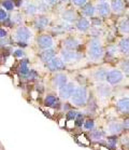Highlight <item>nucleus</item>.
Returning <instances> with one entry per match:
<instances>
[{
    "mask_svg": "<svg viewBox=\"0 0 129 150\" xmlns=\"http://www.w3.org/2000/svg\"><path fill=\"white\" fill-rule=\"evenodd\" d=\"M86 53L88 55V57L94 62H97L99 59H101L104 56L105 50L103 48L102 42L99 40L98 38H93L90 39L87 45V50Z\"/></svg>",
    "mask_w": 129,
    "mask_h": 150,
    "instance_id": "obj_1",
    "label": "nucleus"
},
{
    "mask_svg": "<svg viewBox=\"0 0 129 150\" xmlns=\"http://www.w3.org/2000/svg\"><path fill=\"white\" fill-rule=\"evenodd\" d=\"M31 37H32V31L30 30V28L24 25H18L12 34V39L18 45H27L31 40Z\"/></svg>",
    "mask_w": 129,
    "mask_h": 150,
    "instance_id": "obj_2",
    "label": "nucleus"
},
{
    "mask_svg": "<svg viewBox=\"0 0 129 150\" xmlns=\"http://www.w3.org/2000/svg\"><path fill=\"white\" fill-rule=\"evenodd\" d=\"M87 99H88V94H87V91H86L84 86H78L75 89L74 93L70 97L71 104H73L76 107L85 106L86 103H87Z\"/></svg>",
    "mask_w": 129,
    "mask_h": 150,
    "instance_id": "obj_3",
    "label": "nucleus"
},
{
    "mask_svg": "<svg viewBox=\"0 0 129 150\" xmlns=\"http://www.w3.org/2000/svg\"><path fill=\"white\" fill-rule=\"evenodd\" d=\"M36 43L38 48L45 50V49H51L54 45V39L50 34H41L36 38Z\"/></svg>",
    "mask_w": 129,
    "mask_h": 150,
    "instance_id": "obj_4",
    "label": "nucleus"
},
{
    "mask_svg": "<svg viewBox=\"0 0 129 150\" xmlns=\"http://www.w3.org/2000/svg\"><path fill=\"white\" fill-rule=\"evenodd\" d=\"M82 55L75 50H68V49H62L60 52V58L64 63H73L81 58Z\"/></svg>",
    "mask_w": 129,
    "mask_h": 150,
    "instance_id": "obj_5",
    "label": "nucleus"
},
{
    "mask_svg": "<svg viewBox=\"0 0 129 150\" xmlns=\"http://www.w3.org/2000/svg\"><path fill=\"white\" fill-rule=\"evenodd\" d=\"M96 8V16L107 18L111 15V7L109 2H97L95 4Z\"/></svg>",
    "mask_w": 129,
    "mask_h": 150,
    "instance_id": "obj_6",
    "label": "nucleus"
},
{
    "mask_svg": "<svg viewBox=\"0 0 129 150\" xmlns=\"http://www.w3.org/2000/svg\"><path fill=\"white\" fill-rule=\"evenodd\" d=\"M123 79H124V74H123L121 70L113 69V70L108 71L105 81L111 85H116V84H118V83H121V82L123 81Z\"/></svg>",
    "mask_w": 129,
    "mask_h": 150,
    "instance_id": "obj_7",
    "label": "nucleus"
},
{
    "mask_svg": "<svg viewBox=\"0 0 129 150\" xmlns=\"http://www.w3.org/2000/svg\"><path fill=\"white\" fill-rule=\"evenodd\" d=\"M78 17V13L73 8H67V9H64L60 12V18L66 23H69V24L75 23Z\"/></svg>",
    "mask_w": 129,
    "mask_h": 150,
    "instance_id": "obj_8",
    "label": "nucleus"
},
{
    "mask_svg": "<svg viewBox=\"0 0 129 150\" xmlns=\"http://www.w3.org/2000/svg\"><path fill=\"white\" fill-rule=\"evenodd\" d=\"M75 89H76V86L73 82H68L67 84H64V86L58 89V94L62 99H69L74 93Z\"/></svg>",
    "mask_w": 129,
    "mask_h": 150,
    "instance_id": "obj_9",
    "label": "nucleus"
},
{
    "mask_svg": "<svg viewBox=\"0 0 129 150\" xmlns=\"http://www.w3.org/2000/svg\"><path fill=\"white\" fill-rule=\"evenodd\" d=\"M74 27L80 33H86V31L89 30V28L92 27V23L88 20V17L82 15V16H79L78 20L75 21Z\"/></svg>",
    "mask_w": 129,
    "mask_h": 150,
    "instance_id": "obj_10",
    "label": "nucleus"
},
{
    "mask_svg": "<svg viewBox=\"0 0 129 150\" xmlns=\"http://www.w3.org/2000/svg\"><path fill=\"white\" fill-rule=\"evenodd\" d=\"M50 23H51V18L48 15H44V14H39L34 18V26L37 29H45L50 26Z\"/></svg>",
    "mask_w": 129,
    "mask_h": 150,
    "instance_id": "obj_11",
    "label": "nucleus"
},
{
    "mask_svg": "<svg viewBox=\"0 0 129 150\" xmlns=\"http://www.w3.org/2000/svg\"><path fill=\"white\" fill-rule=\"evenodd\" d=\"M64 62L60 57H54L51 61L46 63V68L50 71H60L64 69Z\"/></svg>",
    "mask_w": 129,
    "mask_h": 150,
    "instance_id": "obj_12",
    "label": "nucleus"
},
{
    "mask_svg": "<svg viewBox=\"0 0 129 150\" xmlns=\"http://www.w3.org/2000/svg\"><path fill=\"white\" fill-rule=\"evenodd\" d=\"M111 12L115 15H119V14L124 13V11L126 9V4L124 0H111Z\"/></svg>",
    "mask_w": 129,
    "mask_h": 150,
    "instance_id": "obj_13",
    "label": "nucleus"
},
{
    "mask_svg": "<svg viewBox=\"0 0 129 150\" xmlns=\"http://www.w3.org/2000/svg\"><path fill=\"white\" fill-rule=\"evenodd\" d=\"M80 45H81V41L79 40L76 37H73V36H69L62 41L64 49H68V50H75V49L79 48Z\"/></svg>",
    "mask_w": 129,
    "mask_h": 150,
    "instance_id": "obj_14",
    "label": "nucleus"
},
{
    "mask_svg": "<svg viewBox=\"0 0 129 150\" xmlns=\"http://www.w3.org/2000/svg\"><path fill=\"white\" fill-rule=\"evenodd\" d=\"M81 9V12L83 14V16H86V17H96V8H95V4H93V2H87L86 4H84Z\"/></svg>",
    "mask_w": 129,
    "mask_h": 150,
    "instance_id": "obj_15",
    "label": "nucleus"
},
{
    "mask_svg": "<svg viewBox=\"0 0 129 150\" xmlns=\"http://www.w3.org/2000/svg\"><path fill=\"white\" fill-rule=\"evenodd\" d=\"M52 83H53V86L59 89V88H61V86H64V84L68 83V77H67V75L60 74V72L56 74L52 79Z\"/></svg>",
    "mask_w": 129,
    "mask_h": 150,
    "instance_id": "obj_16",
    "label": "nucleus"
},
{
    "mask_svg": "<svg viewBox=\"0 0 129 150\" xmlns=\"http://www.w3.org/2000/svg\"><path fill=\"white\" fill-rule=\"evenodd\" d=\"M116 108L119 112L129 113V97H122L116 102Z\"/></svg>",
    "mask_w": 129,
    "mask_h": 150,
    "instance_id": "obj_17",
    "label": "nucleus"
},
{
    "mask_svg": "<svg viewBox=\"0 0 129 150\" xmlns=\"http://www.w3.org/2000/svg\"><path fill=\"white\" fill-rule=\"evenodd\" d=\"M117 48L121 53L125 55H129V36H124V37L118 41Z\"/></svg>",
    "mask_w": 129,
    "mask_h": 150,
    "instance_id": "obj_18",
    "label": "nucleus"
},
{
    "mask_svg": "<svg viewBox=\"0 0 129 150\" xmlns=\"http://www.w3.org/2000/svg\"><path fill=\"white\" fill-rule=\"evenodd\" d=\"M55 54H56V52H55L54 49H45V50H42V52L39 55V57H40L41 62H43V63L46 64V63L51 61L52 58L55 57Z\"/></svg>",
    "mask_w": 129,
    "mask_h": 150,
    "instance_id": "obj_19",
    "label": "nucleus"
},
{
    "mask_svg": "<svg viewBox=\"0 0 129 150\" xmlns=\"http://www.w3.org/2000/svg\"><path fill=\"white\" fill-rule=\"evenodd\" d=\"M118 33L122 36H129V17L126 16L125 18H123L118 23L117 26Z\"/></svg>",
    "mask_w": 129,
    "mask_h": 150,
    "instance_id": "obj_20",
    "label": "nucleus"
},
{
    "mask_svg": "<svg viewBox=\"0 0 129 150\" xmlns=\"http://www.w3.org/2000/svg\"><path fill=\"white\" fill-rule=\"evenodd\" d=\"M24 11L28 16H34V15H37L38 12H39L37 4H34V2H30V1L26 2V4H25V7H24Z\"/></svg>",
    "mask_w": 129,
    "mask_h": 150,
    "instance_id": "obj_21",
    "label": "nucleus"
},
{
    "mask_svg": "<svg viewBox=\"0 0 129 150\" xmlns=\"http://www.w3.org/2000/svg\"><path fill=\"white\" fill-rule=\"evenodd\" d=\"M123 129H124V125H123L122 123L116 122V121L109 123V125H108V132L110 134H112V135H116V134L121 133Z\"/></svg>",
    "mask_w": 129,
    "mask_h": 150,
    "instance_id": "obj_22",
    "label": "nucleus"
},
{
    "mask_svg": "<svg viewBox=\"0 0 129 150\" xmlns=\"http://www.w3.org/2000/svg\"><path fill=\"white\" fill-rule=\"evenodd\" d=\"M29 71H30V68H29L27 59H23V61H20V66H18V72H20V75L25 76V77H26V76L29 74Z\"/></svg>",
    "mask_w": 129,
    "mask_h": 150,
    "instance_id": "obj_23",
    "label": "nucleus"
},
{
    "mask_svg": "<svg viewBox=\"0 0 129 150\" xmlns=\"http://www.w3.org/2000/svg\"><path fill=\"white\" fill-rule=\"evenodd\" d=\"M107 74H108V71H107L105 69H103V68L97 69V70L94 72V79L98 82L104 81L105 78H107Z\"/></svg>",
    "mask_w": 129,
    "mask_h": 150,
    "instance_id": "obj_24",
    "label": "nucleus"
},
{
    "mask_svg": "<svg viewBox=\"0 0 129 150\" xmlns=\"http://www.w3.org/2000/svg\"><path fill=\"white\" fill-rule=\"evenodd\" d=\"M44 104H45V106H48V107H56V106L59 104V102H58V98L56 96L50 94V95H48L45 97Z\"/></svg>",
    "mask_w": 129,
    "mask_h": 150,
    "instance_id": "obj_25",
    "label": "nucleus"
},
{
    "mask_svg": "<svg viewBox=\"0 0 129 150\" xmlns=\"http://www.w3.org/2000/svg\"><path fill=\"white\" fill-rule=\"evenodd\" d=\"M1 6L6 11H14L15 9V2L12 0H4L1 2Z\"/></svg>",
    "mask_w": 129,
    "mask_h": 150,
    "instance_id": "obj_26",
    "label": "nucleus"
},
{
    "mask_svg": "<svg viewBox=\"0 0 129 150\" xmlns=\"http://www.w3.org/2000/svg\"><path fill=\"white\" fill-rule=\"evenodd\" d=\"M103 131L101 130H92V133H90V137H92L93 140H101L103 138Z\"/></svg>",
    "mask_w": 129,
    "mask_h": 150,
    "instance_id": "obj_27",
    "label": "nucleus"
},
{
    "mask_svg": "<svg viewBox=\"0 0 129 150\" xmlns=\"http://www.w3.org/2000/svg\"><path fill=\"white\" fill-rule=\"evenodd\" d=\"M105 51H107V54L110 55V56H115L117 54V52H118V48H117V45H110L107 47Z\"/></svg>",
    "mask_w": 129,
    "mask_h": 150,
    "instance_id": "obj_28",
    "label": "nucleus"
},
{
    "mask_svg": "<svg viewBox=\"0 0 129 150\" xmlns=\"http://www.w3.org/2000/svg\"><path fill=\"white\" fill-rule=\"evenodd\" d=\"M119 68L122 69V72L125 75H129V59H124L119 64Z\"/></svg>",
    "mask_w": 129,
    "mask_h": 150,
    "instance_id": "obj_29",
    "label": "nucleus"
},
{
    "mask_svg": "<svg viewBox=\"0 0 129 150\" xmlns=\"http://www.w3.org/2000/svg\"><path fill=\"white\" fill-rule=\"evenodd\" d=\"M98 92L100 96H109L110 94V89L107 86V85H98Z\"/></svg>",
    "mask_w": 129,
    "mask_h": 150,
    "instance_id": "obj_30",
    "label": "nucleus"
},
{
    "mask_svg": "<svg viewBox=\"0 0 129 150\" xmlns=\"http://www.w3.org/2000/svg\"><path fill=\"white\" fill-rule=\"evenodd\" d=\"M9 20H11V22H12L13 24H20V22L23 21V16H22V14L20 13L15 12V13L12 14V17L9 18Z\"/></svg>",
    "mask_w": 129,
    "mask_h": 150,
    "instance_id": "obj_31",
    "label": "nucleus"
},
{
    "mask_svg": "<svg viewBox=\"0 0 129 150\" xmlns=\"http://www.w3.org/2000/svg\"><path fill=\"white\" fill-rule=\"evenodd\" d=\"M84 127L86 129V130H93L94 127H95V122H94V120H92V119H88V120H86L84 122Z\"/></svg>",
    "mask_w": 129,
    "mask_h": 150,
    "instance_id": "obj_32",
    "label": "nucleus"
},
{
    "mask_svg": "<svg viewBox=\"0 0 129 150\" xmlns=\"http://www.w3.org/2000/svg\"><path fill=\"white\" fill-rule=\"evenodd\" d=\"M70 1H71V4L74 7H78V8H82L84 4H86L88 2V0H70Z\"/></svg>",
    "mask_w": 129,
    "mask_h": 150,
    "instance_id": "obj_33",
    "label": "nucleus"
},
{
    "mask_svg": "<svg viewBox=\"0 0 129 150\" xmlns=\"http://www.w3.org/2000/svg\"><path fill=\"white\" fill-rule=\"evenodd\" d=\"M8 18V11L4 10V8H0V22H6Z\"/></svg>",
    "mask_w": 129,
    "mask_h": 150,
    "instance_id": "obj_34",
    "label": "nucleus"
},
{
    "mask_svg": "<svg viewBox=\"0 0 129 150\" xmlns=\"http://www.w3.org/2000/svg\"><path fill=\"white\" fill-rule=\"evenodd\" d=\"M78 111H75V110H69L68 112H67V119L70 120V121H73L75 120L76 116H78Z\"/></svg>",
    "mask_w": 129,
    "mask_h": 150,
    "instance_id": "obj_35",
    "label": "nucleus"
},
{
    "mask_svg": "<svg viewBox=\"0 0 129 150\" xmlns=\"http://www.w3.org/2000/svg\"><path fill=\"white\" fill-rule=\"evenodd\" d=\"M75 124L78 126H82V124H84V122H83V116H82L81 113H78V116L75 118Z\"/></svg>",
    "mask_w": 129,
    "mask_h": 150,
    "instance_id": "obj_36",
    "label": "nucleus"
},
{
    "mask_svg": "<svg viewBox=\"0 0 129 150\" xmlns=\"http://www.w3.org/2000/svg\"><path fill=\"white\" fill-rule=\"evenodd\" d=\"M14 56H15V57H20V58H22L23 57V56H24V50H22V49H17V50H15V51H14Z\"/></svg>",
    "mask_w": 129,
    "mask_h": 150,
    "instance_id": "obj_37",
    "label": "nucleus"
},
{
    "mask_svg": "<svg viewBox=\"0 0 129 150\" xmlns=\"http://www.w3.org/2000/svg\"><path fill=\"white\" fill-rule=\"evenodd\" d=\"M26 78H28L29 80H32V79L37 78V72L34 71V70H30V71H29V74L26 76Z\"/></svg>",
    "mask_w": 129,
    "mask_h": 150,
    "instance_id": "obj_38",
    "label": "nucleus"
},
{
    "mask_svg": "<svg viewBox=\"0 0 129 150\" xmlns=\"http://www.w3.org/2000/svg\"><path fill=\"white\" fill-rule=\"evenodd\" d=\"M8 36V30L4 27H0V39L1 38H6Z\"/></svg>",
    "mask_w": 129,
    "mask_h": 150,
    "instance_id": "obj_39",
    "label": "nucleus"
},
{
    "mask_svg": "<svg viewBox=\"0 0 129 150\" xmlns=\"http://www.w3.org/2000/svg\"><path fill=\"white\" fill-rule=\"evenodd\" d=\"M45 4H48L50 7H53V6H56V4L59 2V0H44Z\"/></svg>",
    "mask_w": 129,
    "mask_h": 150,
    "instance_id": "obj_40",
    "label": "nucleus"
},
{
    "mask_svg": "<svg viewBox=\"0 0 129 150\" xmlns=\"http://www.w3.org/2000/svg\"><path fill=\"white\" fill-rule=\"evenodd\" d=\"M116 138L115 137H110V138H108V142H109V144H110V147L112 148V147H114L115 146V144H116Z\"/></svg>",
    "mask_w": 129,
    "mask_h": 150,
    "instance_id": "obj_41",
    "label": "nucleus"
},
{
    "mask_svg": "<svg viewBox=\"0 0 129 150\" xmlns=\"http://www.w3.org/2000/svg\"><path fill=\"white\" fill-rule=\"evenodd\" d=\"M123 125H124V127H125L126 130H129V119L125 120L124 123H123Z\"/></svg>",
    "mask_w": 129,
    "mask_h": 150,
    "instance_id": "obj_42",
    "label": "nucleus"
},
{
    "mask_svg": "<svg viewBox=\"0 0 129 150\" xmlns=\"http://www.w3.org/2000/svg\"><path fill=\"white\" fill-rule=\"evenodd\" d=\"M69 1H70V0H59V2H61V4H68Z\"/></svg>",
    "mask_w": 129,
    "mask_h": 150,
    "instance_id": "obj_43",
    "label": "nucleus"
},
{
    "mask_svg": "<svg viewBox=\"0 0 129 150\" xmlns=\"http://www.w3.org/2000/svg\"><path fill=\"white\" fill-rule=\"evenodd\" d=\"M109 0H97V2H108Z\"/></svg>",
    "mask_w": 129,
    "mask_h": 150,
    "instance_id": "obj_44",
    "label": "nucleus"
},
{
    "mask_svg": "<svg viewBox=\"0 0 129 150\" xmlns=\"http://www.w3.org/2000/svg\"><path fill=\"white\" fill-rule=\"evenodd\" d=\"M127 1H128V2H129V0H127Z\"/></svg>",
    "mask_w": 129,
    "mask_h": 150,
    "instance_id": "obj_45",
    "label": "nucleus"
}]
</instances>
